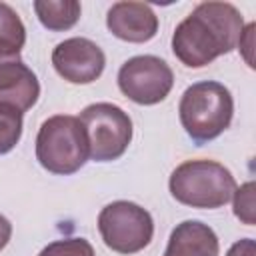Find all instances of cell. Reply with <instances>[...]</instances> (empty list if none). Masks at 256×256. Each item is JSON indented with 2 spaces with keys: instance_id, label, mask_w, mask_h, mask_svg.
<instances>
[{
  "instance_id": "3",
  "label": "cell",
  "mask_w": 256,
  "mask_h": 256,
  "mask_svg": "<svg viewBox=\"0 0 256 256\" xmlns=\"http://www.w3.org/2000/svg\"><path fill=\"white\" fill-rule=\"evenodd\" d=\"M168 188L180 204L212 210L232 200L236 180L224 164L208 158H198L186 160L176 166L170 174Z\"/></svg>"
},
{
  "instance_id": "18",
  "label": "cell",
  "mask_w": 256,
  "mask_h": 256,
  "mask_svg": "<svg viewBox=\"0 0 256 256\" xmlns=\"http://www.w3.org/2000/svg\"><path fill=\"white\" fill-rule=\"evenodd\" d=\"M10 236H12V224L6 216L0 214V250L6 248V244L10 242Z\"/></svg>"
},
{
  "instance_id": "10",
  "label": "cell",
  "mask_w": 256,
  "mask_h": 256,
  "mask_svg": "<svg viewBox=\"0 0 256 256\" xmlns=\"http://www.w3.org/2000/svg\"><path fill=\"white\" fill-rule=\"evenodd\" d=\"M106 26L116 38L142 44L156 36L158 16L144 2H116L108 10Z\"/></svg>"
},
{
  "instance_id": "17",
  "label": "cell",
  "mask_w": 256,
  "mask_h": 256,
  "mask_svg": "<svg viewBox=\"0 0 256 256\" xmlns=\"http://www.w3.org/2000/svg\"><path fill=\"white\" fill-rule=\"evenodd\" d=\"M226 256H256V242L252 238H242L230 246Z\"/></svg>"
},
{
  "instance_id": "4",
  "label": "cell",
  "mask_w": 256,
  "mask_h": 256,
  "mask_svg": "<svg viewBox=\"0 0 256 256\" xmlns=\"http://www.w3.org/2000/svg\"><path fill=\"white\" fill-rule=\"evenodd\" d=\"M88 158V138L78 116L56 114L42 122L36 136V160L44 170L68 176L78 172Z\"/></svg>"
},
{
  "instance_id": "13",
  "label": "cell",
  "mask_w": 256,
  "mask_h": 256,
  "mask_svg": "<svg viewBox=\"0 0 256 256\" xmlns=\"http://www.w3.org/2000/svg\"><path fill=\"white\" fill-rule=\"evenodd\" d=\"M26 42V28L20 16L4 2H0V44L14 46L22 50Z\"/></svg>"
},
{
  "instance_id": "6",
  "label": "cell",
  "mask_w": 256,
  "mask_h": 256,
  "mask_svg": "<svg viewBox=\"0 0 256 256\" xmlns=\"http://www.w3.org/2000/svg\"><path fill=\"white\" fill-rule=\"evenodd\" d=\"M98 232L110 250L134 254L152 242L154 220L146 208L128 200H116L100 210Z\"/></svg>"
},
{
  "instance_id": "1",
  "label": "cell",
  "mask_w": 256,
  "mask_h": 256,
  "mask_svg": "<svg viewBox=\"0 0 256 256\" xmlns=\"http://www.w3.org/2000/svg\"><path fill=\"white\" fill-rule=\"evenodd\" d=\"M244 32V20L228 2H200L174 30L172 52L188 68H202L232 52Z\"/></svg>"
},
{
  "instance_id": "9",
  "label": "cell",
  "mask_w": 256,
  "mask_h": 256,
  "mask_svg": "<svg viewBox=\"0 0 256 256\" xmlns=\"http://www.w3.org/2000/svg\"><path fill=\"white\" fill-rule=\"evenodd\" d=\"M54 70L72 84H90L104 72L106 56L102 48L88 38H68L52 50Z\"/></svg>"
},
{
  "instance_id": "16",
  "label": "cell",
  "mask_w": 256,
  "mask_h": 256,
  "mask_svg": "<svg viewBox=\"0 0 256 256\" xmlns=\"http://www.w3.org/2000/svg\"><path fill=\"white\" fill-rule=\"evenodd\" d=\"M232 198H234V216L238 220H242L244 224L252 226L254 224V210H256V204H254V182H246L240 188H236Z\"/></svg>"
},
{
  "instance_id": "7",
  "label": "cell",
  "mask_w": 256,
  "mask_h": 256,
  "mask_svg": "<svg viewBox=\"0 0 256 256\" xmlns=\"http://www.w3.org/2000/svg\"><path fill=\"white\" fill-rule=\"evenodd\" d=\"M174 86L172 68L158 56L142 54L126 60L118 70L120 92L136 104L152 106L162 102Z\"/></svg>"
},
{
  "instance_id": "14",
  "label": "cell",
  "mask_w": 256,
  "mask_h": 256,
  "mask_svg": "<svg viewBox=\"0 0 256 256\" xmlns=\"http://www.w3.org/2000/svg\"><path fill=\"white\" fill-rule=\"evenodd\" d=\"M22 136V112L0 106V154H8Z\"/></svg>"
},
{
  "instance_id": "5",
  "label": "cell",
  "mask_w": 256,
  "mask_h": 256,
  "mask_svg": "<svg viewBox=\"0 0 256 256\" xmlns=\"http://www.w3.org/2000/svg\"><path fill=\"white\" fill-rule=\"evenodd\" d=\"M78 120L84 126L88 152L94 162H112L120 158L132 142V120L116 104H90L80 112Z\"/></svg>"
},
{
  "instance_id": "8",
  "label": "cell",
  "mask_w": 256,
  "mask_h": 256,
  "mask_svg": "<svg viewBox=\"0 0 256 256\" xmlns=\"http://www.w3.org/2000/svg\"><path fill=\"white\" fill-rule=\"evenodd\" d=\"M40 96L36 74L22 62L20 50L0 44V106L18 112L30 110Z\"/></svg>"
},
{
  "instance_id": "12",
  "label": "cell",
  "mask_w": 256,
  "mask_h": 256,
  "mask_svg": "<svg viewBox=\"0 0 256 256\" xmlns=\"http://www.w3.org/2000/svg\"><path fill=\"white\" fill-rule=\"evenodd\" d=\"M32 6L40 24L54 32L72 28L80 20L82 12L80 2L76 0H36Z\"/></svg>"
},
{
  "instance_id": "15",
  "label": "cell",
  "mask_w": 256,
  "mask_h": 256,
  "mask_svg": "<svg viewBox=\"0 0 256 256\" xmlns=\"http://www.w3.org/2000/svg\"><path fill=\"white\" fill-rule=\"evenodd\" d=\"M38 256H94V248L86 238H62L44 246Z\"/></svg>"
},
{
  "instance_id": "2",
  "label": "cell",
  "mask_w": 256,
  "mask_h": 256,
  "mask_svg": "<svg viewBox=\"0 0 256 256\" xmlns=\"http://www.w3.org/2000/svg\"><path fill=\"white\" fill-rule=\"evenodd\" d=\"M178 114L186 134L196 144H204L218 138L230 126L234 116V100L224 84L202 80L184 90L178 104Z\"/></svg>"
},
{
  "instance_id": "11",
  "label": "cell",
  "mask_w": 256,
  "mask_h": 256,
  "mask_svg": "<svg viewBox=\"0 0 256 256\" xmlns=\"http://www.w3.org/2000/svg\"><path fill=\"white\" fill-rule=\"evenodd\" d=\"M218 236L208 224L184 220L172 230L164 256H218Z\"/></svg>"
}]
</instances>
